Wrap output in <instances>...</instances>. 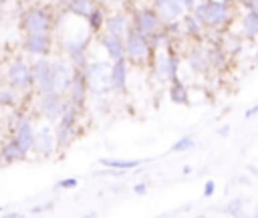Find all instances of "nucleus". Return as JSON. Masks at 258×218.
I'll use <instances>...</instances> for the list:
<instances>
[{
  "instance_id": "nucleus-25",
  "label": "nucleus",
  "mask_w": 258,
  "mask_h": 218,
  "mask_svg": "<svg viewBox=\"0 0 258 218\" xmlns=\"http://www.w3.org/2000/svg\"><path fill=\"white\" fill-rule=\"evenodd\" d=\"M169 99L175 105H189V91L179 79L169 83Z\"/></svg>"
},
{
  "instance_id": "nucleus-26",
  "label": "nucleus",
  "mask_w": 258,
  "mask_h": 218,
  "mask_svg": "<svg viewBox=\"0 0 258 218\" xmlns=\"http://www.w3.org/2000/svg\"><path fill=\"white\" fill-rule=\"evenodd\" d=\"M0 159H2L4 164H14V161H18V159H24V155H22V151H20V147H18V143H16L14 137L8 139V141L0 147Z\"/></svg>"
},
{
  "instance_id": "nucleus-18",
  "label": "nucleus",
  "mask_w": 258,
  "mask_h": 218,
  "mask_svg": "<svg viewBox=\"0 0 258 218\" xmlns=\"http://www.w3.org/2000/svg\"><path fill=\"white\" fill-rule=\"evenodd\" d=\"M151 6H155V10L159 12V16H161L163 22L181 18V16L187 12V10L181 6L179 0H151Z\"/></svg>"
},
{
  "instance_id": "nucleus-19",
  "label": "nucleus",
  "mask_w": 258,
  "mask_h": 218,
  "mask_svg": "<svg viewBox=\"0 0 258 218\" xmlns=\"http://www.w3.org/2000/svg\"><path fill=\"white\" fill-rule=\"evenodd\" d=\"M187 67L194 75H206L212 67H210V61H208V52H206V46H198L191 50L189 59H187Z\"/></svg>"
},
{
  "instance_id": "nucleus-37",
  "label": "nucleus",
  "mask_w": 258,
  "mask_h": 218,
  "mask_svg": "<svg viewBox=\"0 0 258 218\" xmlns=\"http://www.w3.org/2000/svg\"><path fill=\"white\" fill-rule=\"evenodd\" d=\"M218 133H220V135H228V133H230V125H220Z\"/></svg>"
},
{
  "instance_id": "nucleus-2",
  "label": "nucleus",
  "mask_w": 258,
  "mask_h": 218,
  "mask_svg": "<svg viewBox=\"0 0 258 218\" xmlns=\"http://www.w3.org/2000/svg\"><path fill=\"white\" fill-rule=\"evenodd\" d=\"M179 65L181 59L173 48H161L153 52L151 59V79L157 87H165L171 81L179 79Z\"/></svg>"
},
{
  "instance_id": "nucleus-8",
  "label": "nucleus",
  "mask_w": 258,
  "mask_h": 218,
  "mask_svg": "<svg viewBox=\"0 0 258 218\" xmlns=\"http://www.w3.org/2000/svg\"><path fill=\"white\" fill-rule=\"evenodd\" d=\"M6 79H8V85L14 87L16 91H30L34 87V77H32V67L20 59L12 61L8 65V71H6Z\"/></svg>"
},
{
  "instance_id": "nucleus-13",
  "label": "nucleus",
  "mask_w": 258,
  "mask_h": 218,
  "mask_svg": "<svg viewBox=\"0 0 258 218\" xmlns=\"http://www.w3.org/2000/svg\"><path fill=\"white\" fill-rule=\"evenodd\" d=\"M97 40L101 44V48L105 50V54L111 59V61H117V59H123L125 57V38L109 32V30H103L97 34Z\"/></svg>"
},
{
  "instance_id": "nucleus-27",
  "label": "nucleus",
  "mask_w": 258,
  "mask_h": 218,
  "mask_svg": "<svg viewBox=\"0 0 258 218\" xmlns=\"http://www.w3.org/2000/svg\"><path fill=\"white\" fill-rule=\"evenodd\" d=\"M103 168H115V170H133V168H139L143 164V159H111V157H103L99 159Z\"/></svg>"
},
{
  "instance_id": "nucleus-7",
  "label": "nucleus",
  "mask_w": 258,
  "mask_h": 218,
  "mask_svg": "<svg viewBox=\"0 0 258 218\" xmlns=\"http://www.w3.org/2000/svg\"><path fill=\"white\" fill-rule=\"evenodd\" d=\"M30 67H32L34 87H36L38 95L56 91V89H54V69H52V61H50V59H46V57H36V61H34Z\"/></svg>"
},
{
  "instance_id": "nucleus-38",
  "label": "nucleus",
  "mask_w": 258,
  "mask_h": 218,
  "mask_svg": "<svg viewBox=\"0 0 258 218\" xmlns=\"http://www.w3.org/2000/svg\"><path fill=\"white\" fill-rule=\"evenodd\" d=\"M8 216H10V218H18V216H20V212H8Z\"/></svg>"
},
{
  "instance_id": "nucleus-9",
  "label": "nucleus",
  "mask_w": 258,
  "mask_h": 218,
  "mask_svg": "<svg viewBox=\"0 0 258 218\" xmlns=\"http://www.w3.org/2000/svg\"><path fill=\"white\" fill-rule=\"evenodd\" d=\"M64 101H67V95H62V93H56V91L44 93L38 99V111L48 123H56L64 109Z\"/></svg>"
},
{
  "instance_id": "nucleus-16",
  "label": "nucleus",
  "mask_w": 258,
  "mask_h": 218,
  "mask_svg": "<svg viewBox=\"0 0 258 218\" xmlns=\"http://www.w3.org/2000/svg\"><path fill=\"white\" fill-rule=\"evenodd\" d=\"M22 48L32 57H46L52 48V38L50 34H26Z\"/></svg>"
},
{
  "instance_id": "nucleus-12",
  "label": "nucleus",
  "mask_w": 258,
  "mask_h": 218,
  "mask_svg": "<svg viewBox=\"0 0 258 218\" xmlns=\"http://www.w3.org/2000/svg\"><path fill=\"white\" fill-rule=\"evenodd\" d=\"M34 125H32V121L26 117V115H20L18 117V121H16V125H14V139H16V143H18V147H20V151H22V155L26 157L30 151H32V145H34Z\"/></svg>"
},
{
  "instance_id": "nucleus-35",
  "label": "nucleus",
  "mask_w": 258,
  "mask_h": 218,
  "mask_svg": "<svg viewBox=\"0 0 258 218\" xmlns=\"http://www.w3.org/2000/svg\"><path fill=\"white\" fill-rule=\"evenodd\" d=\"M256 115H258V103H256V105H252V107L244 113V119H252V117H256Z\"/></svg>"
},
{
  "instance_id": "nucleus-32",
  "label": "nucleus",
  "mask_w": 258,
  "mask_h": 218,
  "mask_svg": "<svg viewBox=\"0 0 258 218\" xmlns=\"http://www.w3.org/2000/svg\"><path fill=\"white\" fill-rule=\"evenodd\" d=\"M77 186H79V180L77 178H64V180L58 182V188H62V190H73Z\"/></svg>"
},
{
  "instance_id": "nucleus-17",
  "label": "nucleus",
  "mask_w": 258,
  "mask_h": 218,
  "mask_svg": "<svg viewBox=\"0 0 258 218\" xmlns=\"http://www.w3.org/2000/svg\"><path fill=\"white\" fill-rule=\"evenodd\" d=\"M67 99H71L77 105H85L89 99V85H87V77L83 73V69H77L75 79L71 83V89L67 93Z\"/></svg>"
},
{
  "instance_id": "nucleus-28",
  "label": "nucleus",
  "mask_w": 258,
  "mask_h": 218,
  "mask_svg": "<svg viewBox=\"0 0 258 218\" xmlns=\"http://www.w3.org/2000/svg\"><path fill=\"white\" fill-rule=\"evenodd\" d=\"M18 103V91L14 87H2L0 89V107H14Z\"/></svg>"
},
{
  "instance_id": "nucleus-5",
  "label": "nucleus",
  "mask_w": 258,
  "mask_h": 218,
  "mask_svg": "<svg viewBox=\"0 0 258 218\" xmlns=\"http://www.w3.org/2000/svg\"><path fill=\"white\" fill-rule=\"evenodd\" d=\"M20 28L24 34H50L54 28L52 12L46 6H32L22 14Z\"/></svg>"
},
{
  "instance_id": "nucleus-42",
  "label": "nucleus",
  "mask_w": 258,
  "mask_h": 218,
  "mask_svg": "<svg viewBox=\"0 0 258 218\" xmlns=\"http://www.w3.org/2000/svg\"><path fill=\"white\" fill-rule=\"evenodd\" d=\"M254 216H258V210H256V212H254Z\"/></svg>"
},
{
  "instance_id": "nucleus-40",
  "label": "nucleus",
  "mask_w": 258,
  "mask_h": 218,
  "mask_svg": "<svg viewBox=\"0 0 258 218\" xmlns=\"http://www.w3.org/2000/svg\"><path fill=\"white\" fill-rule=\"evenodd\" d=\"M222 2H226V4H232V6H234V4L238 2V0H222Z\"/></svg>"
},
{
  "instance_id": "nucleus-43",
  "label": "nucleus",
  "mask_w": 258,
  "mask_h": 218,
  "mask_svg": "<svg viewBox=\"0 0 258 218\" xmlns=\"http://www.w3.org/2000/svg\"><path fill=\"white\" fill-rule=\"evenodd\" d=\"M0 212H2V208H0Z\"/></svg>"
},
{
  "instance_id": "nucleus-22",
  "label": "nucleus",
  "mask_w": 258,
  "mask_h": 218,
  "mask_svg": "<svg viewBox=\"0 0 258 218\" xmlns=\"http://www.w3.org/2000/svg\"><path fill=\"white\" fill-rule=\"evenodd\" d=\"M240 24H242V36L246 40H256L258 38V16L244 10L242 18H240Z\"/></svg>"
},
{
  "instance_id": "nucleus-24",
  "label": "nucleus",
  "mask_w": 258,
  "mask_h": 218,
  "mask_svg": "<svg viewBox=\"0 0 258 218\" xmlns=\"http://www.w3.org/2000/svg\"><path fill=\"white\" fill-rule=\"evenodd\" d=\"M206 52H208V61H210V67L212 69L222 71L226 67V61H228L226 48H222L218 44H210V46H206Z\"/></svg>"
},
{
  "instance_id": "nucleus-31",
  "label": "nucleus",
  "mask_w": 258,
  "mask_h": 218,
  "mask_svg": "<svg viewBox=\"0 0 258 218\" xmlns=\"http://www.w3.org/2000/svg\"><path fill=\"white\" fill-rule=\"evenodd\" d=\"M242 206H244L242 198H236V200H232V202H230V204L224 208V212H226L228 216H242V214H244Z\"/></svg>"
},
{
  "instance_id": "nucleus-39",
  "label": "nucleus",
  "mask_w": 258,
  "mask_h": 218,
  "mask_svg": "<svg viewBox=\"0 0 258 218\" xmlns=\"http://www.w3.org/2000/svg\"><path fill=\"white\" fill-rule=\"evenodd\" d=\"M181 172H183V174H189V172H191V168H189V166H183V170H181Z\"/></svg>"
},
{
  "instance_id": "nucleus-6",
  "label": "nucleus",
  "mask_w": 258,
  "mask_h": 218,
  "mask_svg": "<svg viewBox=\"0 0 258 218\" xmlns=\"http://www.w3.org/2000/svg\"><path fill=\"white\" fill-rule=\"evenodd\" d=\"M131 20H133V28L145 36L157 32L159 28H163V20L159 16V12L155 10V6H141L137 10L131 12Z\"/></svg>"
},
{
  "instance_id": "nucleus-33",
  "label": "nucleus",
  "mask_w": 258,
  "mask_h": 218,
  "mask_svg": "<svg viewBox=\"0 0 258 218\" xmlns=\"http://www.w3.org/2000/svg\"><path fill=\"white\" fill-rule=\"evenodd\" d=\"M214 192H216V182L214 180H206V184H204V196L210 198V196H214Z\"/></svg>"
},
{
  "instance_id": "nucleus-41",
  "label": "nucleus",
  "mask_w": 258,
  "mask_h": 218,
  "mask_svg": "<svg viewBox=\"0 0 258 218\" xmlns=\"http://www.w3.org/2000/svg\"><path fill=\"white\" fill-rule=\"evenodd\" d=\"M254 61L258 63V46H256V50H254Z\"/></svg>"
},
{
  "instance_id": "nucleus-11",
  "label": "nucleus",
  "mask_w": 258,
  "mask_h": 218,
  "mask_svg": "<svg viewBox=\"0 0 258 218\" xmlns=\"http://www.w3.org/2000/svg\"><path fill=\"white\" fill-rule=\"evenodd\" d=\"M32 151L38 157H50L56 151V135H54V127L50 125H42L34 131V145Z\"/></svg>"
},
{
  "instance_id": "nucleus-14",
  "label": "nucleus",
  "mask_w": 258,
  "mask_h": 218,
  "mask_svg": "<svg viewBox=\"0 0 258 218\" xmlns=\"http://www.w3.org/2000/svg\"><path fill=\"white\" fill-rule=\"evenodd\" d=\"M129 61L123 57V59H117L113 61L111 65V91L113 93H119L123 95L127 91V83H129Z\"/></svg>"
},
{
  "instance_id": "nucleus-30",
  "label": "nucleus",
  "mask_w": 258,
  "mask_h": 218,
  "mask_svg": "<svg viewBox=\"0 0 258 218\" xmlns=\"http://www.w3.org/2000/svg\"><path fill=\"white\" fill-rule=\"evenodd\" d=\"M163 28H165V32H167L171 38H179V36L183 34V30H181V20H179V18L163 22Z\"/></svg>"
},
{
  "instance_id": "nucleus-10",
  "label": "nucleus",
  "mask_w": 258,
  "mask_h": 218,
  "mask_svg": "<svg viewBox=\"0 0 258 218\" xmlns=\"http://www.w3.org/2000/svg\"><path fill=\"white\" fill-rule=\"evenodd\" d=\"M52 69H54V89L56 93H62L67 95L69 89H71V83L75 79V73H77V67L71 63V59L67 57H60L56 61H52Z\"/></svg>"
},
{
  "instance_id": "nucleus-1",
  "label": "nucleus",
  "mask_w": 258,
  "mask_h": 218,
  "mask_svg": "<svg viewBox=\"0 0 258 218\" xmlns=\"http://www.w3.org/2000/svg\"><path fill=\"white\" fill-rule=\"evenodd\" d=\"M191 12L202 20L206 28H212V30L226 28L234 18L232 4H226L222 0H198Z\"/></svg>"
},
{
  "instance_id": "nucleus-4",
  "label": "nucleus",
  "mask_w": 258,
  "mask_h": 218,
  "mask_svg": "<svg viewBox=\"0 0 258 218\" xmlns=\"http://www.w3.org/2000/svg\"><path fill=\"white\" fill-rule=\"evenodd\" d=\"M125 59L129 65L135 67H149L153 59V48L149 44V38L135 28H131L125 36Z\"/></svg>"
},
{
  "instance_id": "nucleus-23",
  "label": "nucleus",
  "mask_w": 258,
  "mask_h": 218,
  "mask_svg": "<svg viewBox=\"0 0 258 218\" xmlns=\"http://www.w3.org/2000/svg\"><path fill=\"white\" fill-rule=\"evenodd\" d=\"M95 6H97L95 0H67V12L79 18H87Z\"/></svg>"
},
{
  "instance_id": "nucleus-20",
  "label": "nucleus",
  "mask_w": 258,
  "mask_h": 218,
  "mask_svg": "<svg viewBox=\"0 0 258 218\" xmlns=\"http://www.w3.org/2000/svg\"><path fill=\"white\" fill-rule=\"evenodd\" d=\"M179 20H181V30H183V34L187 38H200L204 34V30H206V26L202 24V20L194 12H185Z\"/></svg>"
},
{
  "instance_id": "nucleus-34",
  "label": "nucleus",
  "mask_w": 258,
  "mask_h": 218,
  "mask_svg": "<svg viewBox=\"0 0 258 218\" xmlns=\"http://www.w3.org/2000/svg\"><path fill=\"white\" fill-rule=\"evenodd\" d=\"M133 192H135L137 196H143V194L147 192V184H145V182H139V184H135V186H133Z\"/></svg>"
},
{
  "instance_id": "nucleus-21",
  "label": "nucleus",
  "mask_w": 258,
  "mask_h": 218,
  "mask_svg": "<svg viewBox=\"0 0 258 218\" xmlns=\"http://www.w3.org/2000/svg\"><path fill=\"white\" fill-rule=\"evenodd\" d=\"M87 20V26H89V30L97 36L99 32H103L105 30V22H107V12H105V8L103 6H95L93 10H91V14L85 18Z\"/></svg>"
},
{
  "instance_id": "nucleus-3",
  "label": "nucleus",
  "mask_w": 258,
  "mask_h": 218,
  "mask_svg": "<svg viewBox=\"0 0 258 218\" xmlns=\"http://www.w3.org/2000/svg\"><path fill=\"white\" fill-rule=\"evenodd\" d=\"M111 65L113 61L109 57L105 59H89V63L85 65L83 73L87 77V85H89V95L93 97H107L111 91Z\"/></svg>"
},
{
  "instance_id": "nucleus-36",
  "label": "nucleus",
  "mask_w": 258,
  "mask_h": 218,
  "mask_svg": "<svg viewBox=\"0 0 258 218\" xmlns=\"http://www.w3.org/2000/svg\"><path fill=\"white\" fill-rule=\"evenodd\" d=\"M179 2H181V6H183L187 12H191V10H194V6L198 4V0H179Z\"/></svg>"
},
{
  "instance_id": "nucleus-15",
  "label": "nucleus",
  "mask_w": 258,
  "mask_h": 218,
  "mask_svg": "<svg viewBox=\"0 0 258 218\" xmlns=\"http://www.w3.org/2000/svg\"><path fill=\"white\" fill-rule=\"evenodd\" d=\"M133 28V20H131V12H125V10H117V12H111L107 14V22H105V30L125 38L127 32Z\"/></svg>"
},
{
  "instance_id": "nucleus-29",
  "label": "nucleus",
  "mask_w": 258,
  "mask_h": 218,
  "mask_svg": "<svg viewBox=\"0 0 258 218\" xmlns=\"http://www.w3.org/2000/svg\"><path fill=\"white\" fill-rule=\"evenodd\" d=\"M194 147H196V141L189 135H183V137H179L177 141L171 143V151H175V153H183V151H189Z\"/></svg>"
}]
</instances>
